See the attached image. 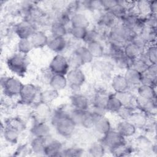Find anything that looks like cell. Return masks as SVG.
Masks as SVG:
<instances>
[{
    "label": "cell",
    "instance_id": "obj_29",
    "mask_svg": "<svg viewBox=\"0 0 157 157\" xmlns=\"http://www.w3.org/2000/svg\"><path fill=\"white\" fill-rule=\"evenodd\" d=\"M70 23L73 27H81L86 29L90 25L88 18L85 15L80 12H77L71 15Z\"/></svg>",
    "mask_w": 157,
    "mask_h": 157
},
{
    "label": "cell",
    "instance_id": "obj_43",
    "mask_svg": "<svg viewBox=\"0 0 157 157\" xmlns=\"http://www.w3.org/2000/svg\"><path fill=\"white\" fill-rule=\"evenodd\" d=\"M88 152L91 156L101 157L104 155L105 150L102 142H94L91 145L88 149Z\"/></svg>",
    "mask_w": 157,
    "mask_h": 157
},
{
    "label": "cell",
    "instance_id": "obj_32",
    "mask_svg": "<svg viewBox=\"0 0 157 157\" xmlns=\"http://www.w3.org/2000/svg\"><path fill=\"white\" fill-rule=\"evenodd\" d=\"M148 44H155L156 39V28L145 26L139 33Z\"/></svg>",
    "mask_w": 157,
    "mask_h": 157
},
{
    "label": "cell",
    "instance_id": "obj_16",
    "mask_svg": "<svg viewBox=\"0 0 157 157\" xmlns=\"http://www.w3.org/2000/svg\"><path fill=\"white\" fill-rule=\"evenodd\" d=\"M111 86L115 93L129 90V85L123 75L117 74L113 77L111 80Z\"/></svg>",
    "mask_w": 157,
    "mask_h": 157
},
{
    "label": "cell",
    "instance_id": "obj_27",
    "mask_svg": "<svg viewBox=\"0 0 157 157\" xmlns=\"http://www.w3.org/2000/svg\"><path fill=\"white\" fill-rule=\"evenodd\" d=\"M109 96V94L102 90H100L95 93L93 98V107L107 111L106 105Z\"/></svg>",
    "mask_w": 157,
    "mask_h": 157
},
{
    "label": "cell",
    "instance_id": "obj_4",
    "mask_svg": "<svg viewBox=\"0 0 157 157\" xmlns=\"http://www.w3.org/2000/svg\"><path fill=\"white\" fill-rule=\"evenodd\" d=\"M70 64L68 59L60 54L56 55L51 60L49 70L53 74L66 75L69 71Z\"/></svg>",
    "mask_w": 157,
    "mask_h": 157
},
{
    "label": "cell",
    "instance_id": "obj_9",
    "mask_svg": "<svg viewBox=\"0 0 157 157\" xmlns=\"http://www.w3.org/2000/svg\"><path fill=\"white\" fill-rule=\"evenodd\" d=\"M36 31L35 25L28 20L19 23L15 28V32L20 39H29Z\"/></svg>",
    "mask_w": 157,
    "mask_h": 157
},
{
    "label": "cell",
    "instance_id": "obj_1",
    "mask_svg": "<svg viewBox=\"0 0 157 157\" xmlns=\"http://www.w3.org/2000/svg\"><path fill=\"white\" fill-rule=\"evenodd\" d=\"M69 113L63 109L56 110L52 117V123L56 132L61 136L69 137L71 136L76 125L69 117Z\"/></svg>",
    "mask_w": 157,
    "mask_h": 157
},
{
    "label": "cell",
    "instance_id": "obj_55",
    "mask_svg": "<svg viewBox=\"0 0 157 157\" xmlns=\"http://www.w3.org/2000/svg\"><path fill=\"white\" fill-rule=\"evenodd\" d=\"M102 9L104 11H111L115 6L118 5L117 0H103L101 1Z\"/></svg>",
    "mask_w": 157,
    "mask_h": 157
},
{
    "label": "cell",
    "instance_id": "obj_30",
    "mask_svg": "<svg viewBox=\"0 0 157 157\" xmlns=\"http://www.w3.org/2000/svg\"><path fill=\"white\" fill-rule=\"evenodd\" d=\"M47 137H34L29 145L32 152L37 155H44Z\"/></svg>",
    "mask_w": 157,
    "mask_h": 157
},
{
    "label": "cell",
    "instance_id": "obj_24",
    "mask_svg": "<svg viewBox=\"0 0 157 157\" xmlns=\"http://www.w3.org/2000/svg\"><path fill=\"white\" fill-rule=\"evenodd\" d=\"M49 84L51 88L59 91L66 87L67 81L66 75L61 74H53L49 80Z\"/></svg>",
    "mask_w": 157,
    "mask_h": 157
},
{
    "label": "cell",
    "instance_id": "obj_10",
    "mask_svg": "<svg viewBox=\"0 0 157 157\" xmlns=\"http://www.w3.org/2000/svg\"><path fill=\"white\" fill-rule=\"evenodd\" d=\"M37 88L34 84H23L19 94L20 102L24 104H30L33 103L37 96Z\"/></svg>",
    "mask_w": 157,
    "mask_h": 157
},
{
    "label": "cell",
    "instance_id": "obj_36",
    "mask_svg": "<svg viewBox=\"0 0 157 157\" xmlns=\"http://www.w3.org/2000/svg\"><path fill=\"white\" fill-rule=\"evenodd\" d=\"M111 153L115 156H126L130 155L134 151L133 148L126 142L110 150Z\"/></svg>",
    "mask_w": 157,
    "mask_h": 157
},
{
    "label": "cell",
    "instance_id": "obj_35",
    "mask_svg": "<svg viewBox=\"0 0 157 157\" xmlns=\"http://www.w3.org/2000/svg\"><path fill=\"white\" fill-rule=\"evenodd\" d=\"M150 1L140 0L136 1L135 10L139 15L143 17H146L151 14L150 12Z\"/></svg>",
    "mask_w": 157,
    "mask_h": 157
},
{
    "label": "cell",
    "instance_id": "obj_12",
    "mask_svg": "<svg viewBox=\"0 0 157 157\" xmlns=\"http://www.w3.org/2000/svg\"><path fill=\"white\" fill-rule=\"evenodd\" d=\"M63 150V145L60 142L56 140L47 141V139L44 155L47 156H61Z\"/></svg>",
    "mask_w": 157,
    "mask_h": 157
},
{
    "label": "cell",
    "instance_id": "obj_5",
    "mask_svg": "<svg viewBox=\"0 0 157 157\" xmlns=\"http://www.w3.org/2000/svg\"><path fill=\"white\" fill-rule=\"evenodd\" d=\"M1 83L4 93L9 97L19 95L23 85L19 79L14 77H6Z\"/></svg>",
    "mask_w": 157,
    "mask_h": 157
},
{
    "label": "cell",
    "instance_id": "obj_8",
    "mask_svg": "<svg viewBox=\"0 0 157 157\" xmlns=\"http://www.w3.org/2000/svg\"><path fill=\"white\" fill-rule=\"evenodd\" d=\"M156 99H149L138 96L136 98V109L145 113L149 117L156 115Z\"/></svg>",
    "mask_w": 157,
    "mask_h": 157
},
{
    "label": "cell",
    "instance_id": "obj_15",
    "mask_svg": "<svg viewBox=\"0 0 157 157\" xmlns=\"http://www.w3.org/2000/svg\"><path fill=\"white\" fill-rule=\"evenodd\" d=\"M118 20L110 12L104 11L98 18V25L103 28L111 29L117 25Z\"/></svg>",
    "mask_w": 157,
    "mask_h": 157
},
{
    "label": "cell",
    "instance_id": "obj_53",
    "mask_svg": "<svg viewBox=\"0 0 157 157\" xmlns=\"http://www.w3.org/2000/svg\"><path fill=\"white\" fill-rule=\"evenodd\" d=\"M29 152H32L30 145L23 144L19 145L15 150L13 155L15 156H25L28 155Z\"/></svg>",
    "mask_w": 157,
    "mask_h": 157
},
{
    "label": "cell",
    "instance_id": "obj_22",
    "mask_svg": "<svg viewBox=\"0 0 157 157\" xmlns=\"http://www.w3.org/2000/svg\"><path fill=\"white\" fill-rule=\"evenodd\" d=\"M93 128L97 132L103 136L111 129V124L105 115H98Z\"/></svg>",
    "mask_w": 157,
    "mask_h": 157
},
{
    "label": "cell",
    "instance_id": "obj_25",
    "mask_svg": "<svg viewBox=\"0 0 157 157\" xmlns=\"http://www.w3.org/2000/svg\"><path fill=\"white\" fill-rule=\"evenodd\" d=\"M137 93L138 96L143 98L149 99H156V87L151 85L140 84L137 86Z\"/></svg>",
    "mask_w": 157,
    "mask_h": 157
},
{
    "label": "cell",
    "instance_id": "obj_47",
    "mask_svg": "<svg viewBox=\"0 0 157 157\" xmlns=\"http://www.w3.org/2000/svg\"><path fill=\"white\" fill-rule=\"evenodd\" d=\"M86 110L74 109L69 113V117L76 126L82 125Z\"/></svg>",
    "mask_w": 157,
    "mask_h": 157
},
{
    "label": "cell",
    "instance_id": "obj_17",
    "mask_svg": "<svg viewBox=\"0 0 157 157\" xmlns=\"http://www.w3.org/2000/svg\"><path fill=\"white\" fill-rule=\"evenodd\" d=\"M149 118L145 113L140 110H139V112L135 110L129 120L136 128L142 129L147 127L149 122Z\"/></svg>",
    "mask_w": 157,
    "mask_h": 157
},
{
    "label": "cell",
    "instance_id": "obj_20",
    "mask_svg": "<svg viewBox=\"0 0 157 157\" xmlns=\"http://www.w3.org/2000/svg\"><path fill=\"white\" fill-rule=\"evenodd\" d=\"M124 77L129 83V88L131 86H138L141 84L142 73L132 67H129L126 69Z\"/></svg>",
    "mask_w": 157,
    "mask_h": 157
},
{
    "label": "cell",
    "instance_id": "obj_18",
    "mask_svg": "<svg viewBox=\"0 0 157 157\" xmlns=\"http://www.w3.org/2000/svg\"><path fill=\"white\" fill-rule=\"evenodd\" d=\"M74 109L87 110L89 107V101L86 96L80 93H74L70 98Z\"/></svg>",
    "mask_w": 157,
    "mask_h": 157
},
{
    "label": "cell",
    "instance_id": "obj_2",
    "mask_svg": "<svg viewBox=\"0 0 157 157\" xmlns=\"http://www.w3.org/2000/svg\"><path fill=\"white\" fill-rule=\"evenodd\" d=\"M137 34L138 33L135 31L126 28L121 24H117L110 29L107 36L110 42L124 45L126 43L131 42Z\"/></svg>",
    "mask_w": 157,
    "mask_h": 157
},
{
    "label": "cell",
    "instance_id": "obj_40",
    "mask_svg": "<svg viewBox=\"0 0 157 157\" xmlns=\"http://www.w3.org/2000/svg\"><path fill=\"white\" fill-rule=\"evenodd\" d=\"M6 126L13 128L20 132L25 129V123L24 121L19 117H13L7 119L6 121Z\"/></svg>",
    "mask_w": 157,
    "mask_h": 157
},
{
    "label": "cell",
    "instance_id": "obj_23",
    "mask_svg": "<svg viewBox=\"0 0 157 157\" xmlns=\"http://www.w3.org/2000/svg\"><path fill=\"white\" fill-rule=\"evenodd\" d=\"M123 51L124 55L131 60L139 58L144 52L132 42H127L124 45Z\"/></svg>",
    "mask_w": 157,
    "mask_h": 157
},
{
    "label": "cell",
    "instance_id": "obj_48",
    "mask_svg": "<svg viewBox=\"0 0 157 157\" xmlns=\"http://www.w3.org/2000/svg\"><path fill=\"white\" fill-rule=\"evenodd\" d=\"M136 108L132 107L122 105V107L116 113L118 116L122 119V120H129L136 110Z\"/></svg>",
    "mask_w": 157,
    "mask_h": 157
},
{
    "label": "cell",
    "instance_id": "obj_19",
    "mask_svg": "<svg viewBox=\"0 0 157 157\" xmlns=\"http://www.w3.org/2000/svg\"><path fill=\"white\" fill-rule=\"evenodd\" d=\"M136 146L140 151L142 152H149V151H154L156 150V146L153 145L152 142L145 136L140 135L138 136L136 139Z\"/></svg>",
    "mask_w": 157,
    "mask_h": 157
},
{
    "label": "cell",
    "instance_id": "obj_46",
    "mask_svg": "<svg viewBox=\"0 0 157 157\" xmlns=\"http://www.w3.org/2000/svg\"><path fill=\"white\" fill-rule=\"evenodd\" d=\"M17 48L19 53L26 55L29 53L34 47L29 39H20L17 44Z\"/></svg>",
    "mask_w": 157,
    "mask_h": 157
},
{
    "label": "cell",
    "instance_id": "obj_42",
    "mask_svg": "<svg viewBox=\"0 0 157 157\" xmlns=\"http://www.w3.org/2000/svg\"><path fill=\"white\" fill-rule=\"evenodd\" d=\"M50 31L53 37H64V36L67 33V29L66 28V26L65 25H63L56 21L52 25Z\"/></svg>",
    "mask_w": 157,
    "mask_h": 157
},
{
    "label": "cell",
    "instance_id": "obj_34",
    "mask_svg": "<svg viewBox=\"0 0 157 157\" xmlns=\"http://www.w3.org/2000/svg\"><path fill=\"white\" fill-rule=\"evenodd\" d=\"M88 49L93 58H101L104 54V48L99 40H96L87 44Z\"/></svg>",
    "mask_w": 157,
    "mask_h": 157
},
{
    "label": "cell",
    "instance_id": "obj_51",
    "mask_svg": "<svg viewBox=\"0 0 157 157\" xmlns=\"http://www.w3.org/2000/svg\"><path fill=\"white\" fill-rule=\"evenodd\" d=\"M86 28L81 27H73L70 29V33L76 39L83 40L87 32Z\"/></svg>",
    "mask_w": 157,
    "mask_h": 157
},
{
    "label": "cell",
    "instance_id": "obj_13",
    "mask_svg": "<svg viewBox=\"0 0 157 157\" xmlns=\"http://www.w3.org/2000/svg\"><path fill=\"white\" fill-rule=\"evenodd\" d=\"M136 129L129 120H122L120 121L116 128V130L124 138L133 136L136 134Z\"/></svg>",
    "mask_w": 157,
    "mask_h": 157
},
{
    "label": "cell",
    "instance_id": "obj_54",
    "mask_svg": "<svg viewBox=\"0 0 157 157\" xmlns=\"http://www.w3.org/2000/svg\"><path fill=\"white\" fill-rule=\"evenodd\" d=\"M71 17V16L66 10L61 12L57 15L56 22L66 26L68 23H70Z\"/></svg>",
    "mask_w": 157,
    "mask_h": 157
},
{
    "label": "cell",
    "instance_id": "obj_37",
    "mask_svg": "<svg viewBox=\"0 0 157 157\" xmlns=\"http://www.w3.org/2000/svg\"><path fill=\"white\" fill-rule=\"evenodd\" d=\"M20 133L18 131L6 126L3 131V136L7 142L15 144L18 140Z\"/></svg>",
    "mask_w": 157,
    "mask_h": 157
},
{
    "label": "cell",
    "instance_id": "obj_7",
    "mask_svg": "<svg viewBox=\"0 0 157 157\" xmlns=\"http://www.w3.org/2000/svg\"><path fill=\"white\" fill-rule=\"evenodd\" d=\"M102 144L109 150H112L126 142L125 138L122 136L117 130L110 129L103 135L101 139Z\"/></svg>",
    "mask_w": 157,
    "mask_h": 157
},
{
    "label": "cell",
    "instance_id": "obj_39",
    "mask_svg": "<svg viewBox=\"0 0 157 157\" xmlns=\"http://www.w3.org/2000/svg\"><path fill=\"white\" fill-rule=\"evenodd\" d=\"M75 52L80 57L83 64L91 63L94 58L86 47H79L75 49Z\"/></svg>",
    "mask_w": 157,
    "mask_h": 157
},
{
    "label": "cell",
    "instance_id": "obj_57",
    "mask_svg": "<svg viewBox=\"0 0 157 157\" xmlns=\"http://www.w3.org/2000/svg\"><path fill=\"white\" fill-rule=\"evenodd\" d=\"M150 8L151 13L153 14V15H156V12H157V1H150Z\"/></svg>",
    "mask_w": 157,
    "mask_h": 157
},
{
    "label": "cell",
    "instance_id": "obj_50",
    "mask_svg": "<svg viewBox=\"0 0 157 157\" xmlns=\"http://www.w3.org/2000/svg\"><path fill=\"white\" fill-rule=\"evenodd\" d=\"M84 151L79 147H71L63 150L61 156L67 157H79L83 155Z\"/></svg>",
    "mask_w": 157,
    "mask_h": 157
},
{
    "label": "cell",
    "instance_id": "obj_31",
    "mask_svg": "<svg viewBox=\"0 0 157 157\" xmlns=\"http://www.w3.org/2000/svg\"><path fill=\"white\" fill-rule=\"evenodd\" d=\"M149 64L150 63L144 52L139 58L132 60L131 67H132L140 73H143L147 70Z\"/></svg>",
    "mask_w": 157,
    "mask_h": 157
},
{
    "label": "cell",
    "instance_id": "obj_41",
    "mask_svg": "<svg viewBox=\"0 0 157 157\" xmlns=\"http://www.w3.org/2000/svg\"><path fill=\"white\" fill-rule=\"evenodd\" d=\"M144 54L150 64L157 63V49L155 44L148 45L144 50Z\"/></svg>",
    "mask_w": 157,
    "mask_h": 157
},
{
    "label": "cell",
    "instance_id": "obj_56",
    "mask_svg": "<svg viewBox=\"0 0 157 157\" xmlns=\"http://www.w3.org/2000/svg\"><path fill=\"white\" fill-rule=\"evenodd\" d=\"M152 78H157V65L156 64H150L144 72ZM144 73V72H143Z\"/></svg>",
    "mask_w": 157,
    "mask_h": 157
},
{
    "label": "cell",
    "instance_id": "obj_11",
    "mask_svg": "<svg viewBox=\"0 0 157 157\" xmlns=\"http://www.w3.org/2000/svg\"><path fill=\"white\" fill-rule=\"evenodd\" d=\"M50 128L45 121L36 120L31 129V132L34 137L46 138L48 137Z\"/></svg>",
    "mask_w": 157,
    "mask_h": 157
},
{
    "label": "cell",
    "instance_id": "obj_52",
    "mask_svg": "<svg viewBox=\"0 0 157 157\" xmlns=\"http://www.w3.org/2000/svg\"><path fill=\"white\" fill-rule=\"evenodd\" d=\"M101 36L98 30L97 29H87L86 34L84 39L83 40L85 41L87 44L91 43L94 41L99 40V38Z\"/></svg>",
    "mask_w": 157,
    "mask_h": 157
},
{
    "label": "cell",
    "instance_id": "obj_28",
    "mask_svg": "<svg viewBox=\"0 0 157 157\" xmlns=\"http://www.w3.org/2000/svg\"><path fill=\"white\" fill-rule=\"evenodd\" d=\"M115 94L121 101L122 105L136 108V97L134 96V95L129 90H127L121 93H115Z\"/></svg>",
    "mask_w": 157,
    "mask_h": 157
},
{
    "label": "cell",
    "instance_id": "obj_26",
    "mask_svg": "<svg viewBox=\"0 0 157 157\" xmlns=\"http://www.w3.org/2000/svg\"><path fill=\"white\" fill-rule=\"evenodd\" d=\"M47 46L50 50L59 53L66 48L67 42L65 38L63 37H53L49 40Z\"/></svg>",
    "mask_w": 157,
    "mask_h": 157
},
{
    "label": "cell",
    "instance_id": "obj_6",
    "mask_svg": "<svg viewBox=\"0 0 157 157\" xmlns=\"http://www.w3.org/2000/svg\"><path fill=\"white\" fill-rule=\"evenodd\" d=\"M66 77L67 83L74 90H78L84 83L85 81V75L84 72L80 67H73L69 69Z\"/></svg>",
    "mask_w": 157,
    "mask_h": 157
},
{
    "label": "cell",
    "instance_id": "obj_49",
    "mask_svg": "<svg viewBox=\"0 0 157 157\" xmlns=\"http://www.w3.org/2000/svg\"><path fill=\"white\" fill-rule=\"evenodd\" d=\"M118 67L121 69H127L131 67L132 60L126 57L124 55L113 59Z\"/></svg>",
    "mask_w": 157,
    "mask_h": 157
},
{
    "label": "cell",
    "instance_id": "obj_3",
    "mask_svg": "<svg viewBox=\"0 0 157 157\" xmlns=\"http://www.w3.org/2000/svg\"><path fill=\"white\" fill-rule=\"evenodd\" d=\"M7 65L13 73L18 76H23L27 71L28 62L25 55L18 53L13 54L7 59Z\"/></svg>",
    "mask_w": 157,
    "mask_h": 157
},
{
    "label": "cell",
    "instance_id": "obj_33",
    "mask_svg": "<svg viewBox=\"0 0 157 157\" xmlns=\"http://www.w3.org/2000/svg\"><path fill=\"white\" fill-rule=\"evenodd\" d=\"M58 96V91L53 88L45 90L40 92L39 94L40 101L48 104H50L52 102L56 100Z\"/></svg>",
    "mask_w": 157,
    "mask_h": 157
},
{
    "label": "cell",
    "instance_id": "obj_38",
    "mask_svg": "<svg viewBox=\"0 0 157 157\" xmlns=\"http://www.w3.org/2000/svg\"><path fill=\"white\" fill-rule=\"evenodd\" d=\"M121 107L122 104L115 94H109L106 105L107 111L116 113Z\"/></svg>",
    "mask_w": 157,
    "mask_h": 157
},
{
    "label": "cell",
    "instance_id": "obj_45",
    "mask_svg": "<svg viewBox=\"0 0 157 157\" xmlns=\"http://www.w3.org/2000/svg\"><path fill=\"white\" fill-rule=\"evenodd\" d=\"M98 116V115H96L92 111L86 110L81 126L87 129L93 128L96 119Z\"/></svg>",
    "mask_w": 157,
    "mask_h": 157
},
{
    "label": "cell",
    "instance_id": "obj_44",
    "mask_svg": "<svg viewBox=\"0 0 157 157\" xmlns=\"http://www.w3.org/2000/svg\"><path fill=\"white\" fill-rule=\"evenodd\" d=\"M123 46L120 44H117L109 42V54L113 59H115L123 55Z\"/></svg>",
    "mask_w": 157,
    "mask_h": 157
},
{
    "label": "cell",
    "instance_id": "obj_14",
    "mask_svg": "<svg viewBox=\"0 0 157 157\" xmlns=\"http://www.w3.org/2000/svg\"><path fill=\"white\" fill-rule=\"evenodd\" d=\"M52 113L50 104L39 101L37 103L34 109V114L36 118V120L45 121Z\"/></svg>",
    "mask_w": 157,
    "mask_h": 157
},
{
    "label": "cell",
    "instance_id": "obj_21",
    "mask_svg": "<svg viewBox=\"0 0 157 157\" xmlns=\"http://www.w3.org/2000/svg\"><path fill=\"white\" fill-rule=\"evenodd\" d=\"M29 40L35 48H40L47 46L49 41L47 36L41 31H36L30 37Z\"/></svg>",
    "mask_w": 157,
    "mask_h": 157
}]
</instances>
